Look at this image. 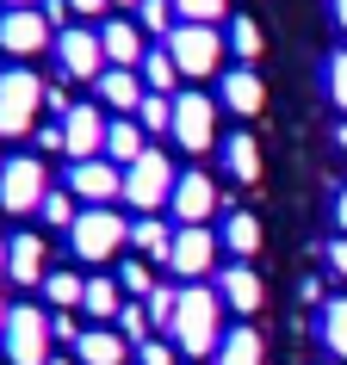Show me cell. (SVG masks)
<instances>
[{
  "label": "cell",
  "mask_w": 347,
  "mask_h": 365,
  "mask_svg": "<svg viewBox=\"0 0 347 365\" xmlns=\"http://www.w3.org/2000/svg\"><path fill=\"white\" fill-rule=\"evenodd\" d=\"M69 192H75L81 205H118V198H124V168L106 161V155L69 161Z\"/></svg>",
  "instance_id": "obj_13"
},
{
  "label": "cell",
  "mask_w": 347,
  "mask_h": 365,
  "mask_svg": "<svg viewBox=\"0 0 347 365\" xmlns=\"http://www.w3.org/2000/svg\"><path fill=\"white\" fill-rule=\"evenodd\" d=\"M112 6H136V0H112Z\"/></svg>",
  "instance_id": "obj_52"
},
{
  "label": "cell",
  "mask_w": 347,
  "mask_h": 365,
  "mask_svg": "<svg viewBox=\"0 0 347 365\" xmlns=\"http://www.w3.org/2000/svg\"><path fill=\"white\" fill-rule=\"evenodd\" d=\"M217 99H205L198 87H186V93H174V149L180 155H205L217 149Z\"/></svg>",
  "instance_id": "obj_6"
},
{
  "label": "cell",
  "mask_w": 347,
  "mask_h": 365,
  "mask_svg": "<svg viewBox=\"0 0 347 365\" xmlns=\"http://www.w3.org/2000/svg\"><path fill=\"white\" fill-rule=\"evenodd\" d=\"M38 106H44V81L31 68H0V136L6 143L38 124Z\"/></svg>",
  "instance_id": "obj_7"
},
{
  "label": "cell",
  "mask_w": 347,
  "mask_h": 365,
  "mask_svg": "<svg viewBox=\"0 0 347 365\" xmlns=\"http://www.w3.org/2000/svg\"><path fill=\"white\" fill-rule=\"evenodd\" d=\"M38 217H44V223H50V230H75L81 205H75V192H69V186H62V192H56V186H50V198H44V205H38Z\"/></svg>",
  "instance_id": "obj_33"
},
{
  "label": "cell",
  "mask_w": 347,
  "mask_h": 365,
  "mask_svg": "<svg viewBox=\"0 0 347 365\" xmlns=\"http://www.w3.org/2000/svg\"><path fill=\"white\" fill-rule=\"evenodd\" d=\"M328 106H341V118H347V50H335L328 56Z\"/></svg>",
  "instance_id": "obj_38"
},
{
  "label": "cell",
  "mask_w": 347,
  "mask_h": 365,
  "mask_svg": "<svg viewBox=\"0 0 347 365\" xmlns=\"http://www.w3.org/2000/svg\"><path fill=\"white\" fill-rule=\"evenodd\" d=\"M323 260H328V272H335V279H347V235H335V242H328Z\"/></svg>",
  "instance_id": "obj_41"
},
{
  "label": "cell",
  "mask_w": 347,
  "mask_h": 365,
  "mask_svg": "<svg viewBox=\"0 0 347 365\" xmlns=\"http://www.w3.org/2000/svg\"><path fill=\"white\" fill-rule=\"evenodd\" d=\"M56 43V25L44 19V6H6L0 13V50L6 56H38Z\"/></svg>",
  "instance_id": "obj_10"
},
{
  "label": "cell",
  "mask_w": 347,
  "mask_h": 365,
  "mask_svg": "<svg viewBox=\"0 0 347 365\" xmlns=\"http://www.w3.org/2000/svg\"><path fill=\"white\" fill-rule=\"evenodd\" d=\"M328 13H335V25L347 31V0H328Z\"/></svg>",
  "instance_id": "obj_46"
},
{
  "label": "cell",
  "mask_w": 347,
  "mask_h": 365,
  "mask_svg": "<svg viewBox=\"0 0 347 365\" xmlns=\"http://www.w3.org/2000/svg\"><path fill=\"white\" fill-rule=\"evenodd\" d=\"M136 25L149 38H168L174 25H180V13H174V0H136Z\"/></svg>",
  "instance_id": "obj_32"
},
{
  "label": "cell",
  "mask_w": 347,
  "mask_h": 365,
  "mask_svg": "<svg viewBox=\"0 0 347 365\" xmlns=\"http://www.w3.org/2000/svg\"><path fill=\"white\" fill-rule=\"evenodd\" d=\"M6 316H13V304H0V328H6Z\"/></svg>",
  "instance_id": "obj_50"
},
{
  "label": "cell",
  "mask_w": 347,
  "mask_h": 365,
  "mask_svg": "<svg viewBox=\"0 0 347 365\" xmlns=\"http://www.w3.org/2000/svg\"><path fill=\"white\" fill-rule=\"evenodd\" d=\"M50 309L38 304H13V316H6V328H0V353H6V365H50Z\"/></svg>",
  "instance_id": "obj_4"
},
{
  "label": "cell",
  "mask_w": 347,
  "mask_h": 365,
  "mask_svg": "<svg viewBox=\"0 0 347 365\" xmlns=\"http://www.w3.org/2000/svg\"><path fill=\"white\" fill-rule=\"evenodd\" d=\"M50 198V173H44L38 155H6V173H0V211L31 217Z\"/></svg>",
  "instance_id": "obj_8"
},
{
  "label": "cell",
  "mask_w": 347,
  "mask_h": 365,
  "mask_svg": "<svg viewBox=\"0 0 347 365\" xmlns=\"http://www.w3.org/2000/svg\"><path fill=\"white\" fill-rule=\"evenodd\" d=\"M44 235H31V230H19L13 242H6V279L13 285H44Z\"/></svg>",
  "instance_id": "obj_19"
},
{
  "label": "cell",
  "mask_w": 347,
  "mask_h": 365,
  "mask_svg": "<svg viewBox=\"0 0 347 365\" xmlns=\"http://www.w3.org/2000/svg\"><path fill=\"white\" fill-rule=\"evenodd\" d=\"M50 365H75V359H62V353H50Z\"/></svg>",
  "instance_id": "obj_51"
},
{
  "label": "cell",
  "mask_w": 347,
  "mask_h": 365,
  "mask_svg": "<svg viewBox=\"0 0 347 365\" xmlns=\"http://www.w3.org/2000/svg\"><path fill=\"white\" fill-rule=\"evenodd\" d=\"M118 309H124V285H118V279H106V272H94V279H87V291H81V316H94V328H112Z\"/></svg>",
  "instance_id": "obj_20"
},
{
  "label": "cell",
  "mask_w": 347,
  "mask_h": 365,
  "mask_svg": "<svg viewBox=\"0 0 347 365\" xmlns=\"http://www.w3.org/2000/svg\"><path fill=\"white\" fill-rule=\"evenodd\" d=\"M136 75H143V87H149V93H180V68H174V56H168V43H155L149 56H143V68H136Z\"/></svg>",
  "instance_id": "obj_25"
},
{
  "label": "cell",
  "mask_w": 347,
  "mask_h": 365,
  "mask_svg": "<svg viewBox=\"0 0 347 365\" xmlns=\"http://www.w3.org/2000/svg\"><path fill=\"white\" fill-rule=\"evenodd\" d=\"M180 353H211L217 359V346H223V297H217V285H180V316H174V334H168Z\"/></svg>",
  "instance_id": "obj_1"
},
{
  "label": "cell",
  "mask_w": 347,
  "mask_h": 365,
  "mask_svg": "<svg viewBox=\"0 0 347 365\" xmlns=\"http://www.w3.org/2000/svg\"><path fill=\"white\" fill-rule=\"evenodd\" d=\"M56 68L69 81H99V75H106V50H99L94 25H69V31H56Z\"/></svg>",
  "instance_id": "obj_11"
},
{
  "label": "cell",
  "mask_w": 347,
  "mask_h": 365,
  "mask_svg": "<svg viewBox=\"0 0 347 365\" xmlns=\"http://www.w3.org/2000/svg\"><path fill=\"white\" fill-rule=\"evenodd\" d=\"M316 334H323V346L335 353V359H347V291L323 304V322H316Z\"/></svg>",
  "instance_id": "obj_28"
},
{
  "label": "cell",
  "mask_w": 347,
  "mask_h": 365,
  "mask_svg": "<svg viewBox=\"0 0 347 365\" xmlns=\"http://www.w3.org/2000/svg\"><path fill=\"white\" fill-rule=\"evenodd\" d=\"M174 13L186 25H223L230 19V0H174Z\"/></svg>",
  "instance_id": "obj_34"
},
{
  "label": "cell",
  "mask_w": 347,
  "mask_h": 365,
  "mask_svg": "<svg viewBox=\"0 0 347 365\" xmlns=\"http://www.w3.org/2000/svg\"><path fill=\"white\" fill-rule=\"evenodd\" d=\"M217 106L236 118H254L261 106H267V81L254 75V68H223V81H217Z\"/></svg>",
  "instance_id": "obj_16"
},
{
  "label": "cell",
  "mask_w": 347,
  "mask_h": 365,
  "mask_svg": "<svg viewBox=\"0 0 347 365\" xmlns=\"http://www.w3.org/2000/svg\"><path fill=\"white\" fill-rule=\"evenodd\" d=\"M217 186H211V173H198V168H186L180 180H174V198H168V211H174V223L186 230V223H211L217 217Z\"/></svg>",
  "instance_id": "obj_14"
},
{
  "label": "cell",
  "mask_w": 347,
  "mask_h": 365,
  "mask_svg": "<svg viewBox=\"0 0 347 365\" xmlns=\"http://www.w3.org/2000/svg\"><path fill=\"white\" fill-rule=\"evenodd\" d=\"M143 309H149V328H155V334H174V316H180V291H174V285H155L149 297H143Z\"/></svg>",
  "instance_id": "obj_31"
},
{
  "label": "cell",
  "mask_w": 347,
  "mask_h": 365,
  "mask_svg": "<svg viewBox=\"0 0 347 365\" xmlns=\"http://www.w3.org/2000/svg\"><path fill=\"white\" fill-rule=\"evenodd\" d=\"M44 106H50V118H69V106H75V99L62 93V87H44Z\"/></svg>",
  "instance_id": "obj_44"
},
{
  "label": "cell",
  "mask_w": 347,
  "mask_h": 365,
  "mask_svg": "<svg viewBox=\"0 0 347 365\" xmlns=\"http://www.w3.org/2000/svg\"><path fill=\"white\" fill-rule=\"evenodd\" d=\"M38 149L50 155V149H62V118H50V124H38Z\"/></svg>",
  "instance_id": "obj_43"
},
{
  "label": "cell",
  "mask_w": 347,
  "mask_h": 365,
  "mask_svg": "<svg viewBox=\"0 0 347 365\" xmlns=\"http://www.w3.org/2000/svg\"><path fill=\"white\" fill-rule=\"evenodd\" d=\"M174 180H180V168H174V161H168L161 149H149L143 161H131V168H124V205H136V217L168 211Z\"/></svg>",
  "instance_id": "obj_5"
},
{
  "label": "cell",
  "mask_w": 347,
  "mask_h": 365,
  "mask_svg": "<svg viewBox=\"0 0 347 365\" xmlns=\"http://www.w3.org/2000/svg\"><path fill=\"white\" fill-rule=\"evenodd\" d=\"M223 38H230V56H261V25L254 19H230V31H223Z\"/></svg>",
  "instance_id": "obj_36"
},
{
  "label": "cell",
  "mask_w": 347,
  "mask_h": 365,
  "mask_svg": "<svg viewBox=\"0 0 347 365\" xmlns=\"http://www.w3.org/2000/svg\"><path fill=\"white\" fill-rule=\"evenodd\" d=\"M136 365H180V346L174 341H143L136 346Z\"/></svg>",
  "instance_id": "obj_40"
},
{
  "label": "cell",
  "mask_w": 347,
  "mask_h": 365,
  "mask_svg": "<svg viewBox=\"0 0 347 365\" xmlns=\"http://www.w3.org/2000/svg\"><path fill=\"white\" fill-rule=\"evenodd\" d=\"M335 230L347 235V186H341V192H335Z\"/></svg>",
  "instance_id": "obj_45"
},
{
  "label": "cell",
  "mask_w": 347,
  "mask_h": 365,
  "mask_svg": "<svg viewBox=\"0 0 347 365\" xmlns=\"http://www.w3.org/2000/svg\"><path fill=\"white\" fill-rule=\"evenodd\" d=\"M143 155H149V130H143L136 118H112V124H106V161L131 168V161H143Z\"/></svg>",
  "instance_id": "obj_22"
},
{
  "label": "cell",
  "mask_w": 347,
  "mask_h": 365,
  "mask_svg": "<svg viewBox=\"0 0 347 365\" xmlns=\"http://www.w3.org/2000/svg\"><path fill=\"white\" fill-rule=\"evenodd\" d=\"M217 254H223V235L205 230V223H186V230H174V254L168 267L186 279V285H198L205 272H217Z\"/></svg>",
  "instance_id": "obj_9"
},
{
  "label": "cell",
  "mask_w": 347,
  "mask_h": 365,
  "mask_svg": "<svg viewBox=\"0 0 347 365\" xmlns=\"http://www.w3.org/2000/svg\"><path fill=\"white\" fill-rule=\"evenodd\" d=\"M168 56H174V68H180V81H205V75H217L223 68V56H230V38L217 31V25H174L168 38Z\"/></svg>",
  "instance_id": "obj_2"
},
{
  "label": "cell",
  "mask_w": 347,
  "mask_h": 365,
  "mask_svg": "<svg viewBox=\"0 0 347 365\" xmlns=\"http://www.w3.org/2000/svg\"><path fill=\"white\" fill-rule=\"evenodd\" d=\"M118 334H124L131 346H143L155 334V328H149V309H143V304H124V309H118Z\"/></svg>",
  "instance_id": "obj_37"
},
{
  "label": "cell",
  "mask_w": 347,
  "mask_h": 365,
  "mask_svg": "<svg viewBox=\"0 0 347 365\" xmlns=\"http://www.w3.org/2000/svg\"><path fill=\"white\" fill-rule=\"evenodd\" d=\"M0 6H38V0H0Z\"/></svg>",
  "instance_id": "obj_48"
},
{
  "label": "cell",
  "mask_w": 347,
  "mask_h": 365,
  "mask_svg": "<svg viewBox=\"0 0 347 365\" xmlns=\"http://www.w3.org/2000/svg\"><path fill=\"white\" fill-rule=\"evenodd\" d=\"M217 297H223V309H236V316H254V309L267 304V285H261V272H254L248 260H230V267H217Z\"/></svg>",
  "instance_id": "obj_15"
},
{
  "label": "cell",
  "mask_w": 347,
  "mask_h": 365,
  "mask_svg": "<svg viewBox=\"0 0 347 365\" xmlns=\"http://www.w3.org/2000/svg\"><path fill=\"white\" fill-rule=\"evenodd\" d=\"M335 149L347 155V118H341V124H335Z\"/></svg>",
  "instance_id": "obj_47"
},
{
  "label": "cell",
  "mask_w": 347,
  "mask_h": 365,
  "mask_svg": "<svg viewBox=\"0 0 347 365\" xmlns=\"http://www.w3.org/2000/svg\"><path fill=\"white\" fill-rule=\"evenodd\" d=\"M99 50H106V68H143V25L131 19H106L99 25Z\"/></svg>",
  "instance_id": "obj_17"
},
{
  "label": "cell",
  "mask_w": 347,
  "mask_h": 365,
  "mask_svg": "<svg viewBox=\"0 0 347 365\" xmlns=\"http://www.w3.org/2000/svg\"><path fill=\"white\" fill-rule=\"evenodd\" d=\"M217 365H267V341H261L248 322L230 328V334H223V346H217Z\"/></svg>",
  "instance_id": "obj_23"
},
{
  "label": "cell",
  "mask_w": 347,
  "mask_h": 365,
  "mask_svg": "<svg viewBox=\"0 0 347 365\" xmlns=\"http://www.w3.org/2000/svg\"><path fill=\"white\" fill-rule=\"evenodd\" d=\"M0 279H6V242H0Z\"/></svg>",
  "instance_id": "obj_49"
},
{
  "label": "cell",
  "mask_w": 347,
  "mask_h": 365,
  "mask_svg": "<svg viewBox=\"0 0 347 365\" xmlns=\"http://www.w3.org/2000/svg\"><path fill=\"white\" fill-rule=\"evenodd\" d=\"M0 173H6V155H0Z\"/></svg>",
  "instance_id": "obj_53"
},
{
  "label": "cell",
  "mask_w": 347,
  "mask_h": 365,
  "mask_svg": "<svg viewBox=\"0 0 347 365\" xmlns=\"http://www.w3.org/2000/svg\"><path fill=\"white\" fill-rule=\"evenodd\" d=\"M62 6H69V19H99L112 0H62Z\"/></svg>",
  "instance_id": "obj_42"
},
{
  "label": "cell",
  "mask_w": 347,
  "mask_h": 365,
  "mask_svg": "<svg viewBox=\"0 0 347 365\" xmlns=\"http://www.w3.org/2000/svg\"><path fill=\"white\" fill-rule=\"evenodd\" d=\"M136 124H143L149 136H174V99H168V93H143Z\"/></svg>",
  "instance_id": "obj_30"
},
{
  "label": "cell",
  "mask_w": 347,
  "mask_h": 365,
  "mask_svg": "<svg viewBox=\"0 0 347 365\" xmlns=\"http://www.w3.org/2000/svg\"><path fill=\"white\" fill-rule=\"evenodd\" d=\"M81 291H87L81 272H44V304L50 309H81Z\"/></svg>",
  "instance_id": "obj_29"
},
{
  "label": "cell",
  "mask_w": 347,
  "mask_h": 365,
  "mask_svg": "<svg viewBox=\"0 0 347 365\" xmlns=\"http://www.w3.org/2000/svg\"><path fill=\"white\" fill-rule=\"evenodd\" d=\"M50 334H56L62 346H75L81 334H87V328H81V316H75V309H50Z\"/></svg>",
  "instance_id": "obj_39"
},
{
  "label": "cell",
  "mask_w": 347,
  "mask_h": 365,
  "mask_svg": "<svg viewBox=\"0 0 347 365\" xmlns=\"http://www.w3.org/2000/svg\"><path fill=\"white\" fill-rule=\"evenodd\" d=\"M131 353H136V346L124 341L118 328H87V334L75 341V359H81V365H124Z\"/></svg>",
  "instance_id": "obj_21"
},
{
  "label": "cell",
  "mask_w": 347,
  "mask_h": 365,
  "mask_svg": "<svg viewBox=\"0 0 347 365\" xmlns=\"http://www.w3.org/2000/svg\"><path fill=\"white\" fill-rule=\"evenodd\" d=\"M223 168H230L236 180H248V186H254V180H261V143H254L248 130L230 136V143H223Z\"/></svg>",
  "instance_id": "obj_27"
},
{
  "label": "cell",
  "mask_w": 347,
  "mask_h": 365,
  "mask_svg": "<svg viewBox=\"0 0 347 365\" xmlns=\"http://www.w3.org/2000/svg\"><path fill=\"white\" fill-rule=\"evenodd\" d=\"M217 235H223V254H236V260H248V254L261 248V223H254L248 211H230Z\"/></svg>",
  "instance_id": "obj_26"
},
{
  "label": "cell",
  "mask_w": 347,
  "mask_h": 365,
  "mask_svg": "<svg viewBox=\"0 0 347 365\" xmlns=\"http://www.w3.org/2000/svg\"><path fill=\"white\" fill-rule=\"evenodd\" d=\"M106 106H69V118H62V155L69 161H94V155H106Z\"/></svg>",
  "instance_id": "obj_12"
},
{
  "label": "cell",
  "mask_w": 347,
  "mask_h": 365,
  "mask_svg": "<svg viewBox=\"0 0 347 365\" xmlns=\"http://www.w3.org/2000/svg\"><path fill=\"white\" fill-rule=\"evenodd\" d=\"M118 248H131V223H124L112 205H87V211L75 217V230H69V254L87 260V267H99V260H112Z\"/></svg>",
  "instance_id": "obj_3"
},
{
  "label": "cell",
  "mask_w": 347,
  "mask_h": 365,
  "mask_svg": "<svg viewBox=\"0 0 347 365\" xmlns=\"http://www.w3.org/2000/svg\"><path fill=\"white\" fill-rule=\"evenodd\" d=\"M118 285H124V297H131V304H143V297L155 291V279H149V260H124V267H118Z\"/></svg>",
  "instance_id": "obj_35"
},
{
  "label": "cell",
  "mask_w": 347,
  "mask_h": 365,
  "mask_svg": "<svg viewBox=\"0 0 347 365\" xmlns=\"http://www.w3.org/2000/svg\"><path fill=\"white\" fill-rule=\"evenodd\" d=\"M131 248L143 254V260H168L174 254V230L161 223V217H136L131 223Z\"/></svg>",
  "instance_id": "obj_24"
},
{
  "label": "cell",
  "mask_w": 347,
  "mask_h": 365,
  "mask_svg": "<svg viewBox=\"0 0 347 365\" xmlns=\"http://www.w3.org/2000/svg\"><path fill=\"white\" fill-rule=\"evenodd\" d=\"M94 93H99V106H106V112L136 118V106H143V93H149V87H143V75H136V68H106V75L94 81Z\"/></svg>",
  "instance_id": "obj_18"
}]
</instances>
